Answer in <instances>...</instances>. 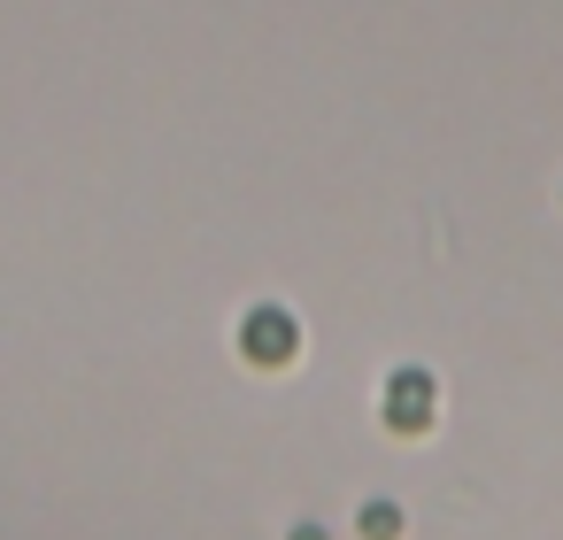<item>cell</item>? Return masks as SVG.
Here are the masks:
<instances>
[{"label":"cell","instance_id":"cell-1","mask_svg":"<svg viewBox=\"0 0 563 540\" xmlns=\"http://www.w3.org/2000/svg\"><path fill=\"white\" fill-rule=\"evenodd\" d=\"M240 355H247L255 371H286V363L301 355V324H294V309L255 301V309L240 317Z\"/></svg>","mask_w":563,"mask_h":540},{"label":"cell","instance_id":"cell-2","mask_svg":"<svg viewBox=\"0 0 563 540\" xmlns=\"http://www.w3.org/2000/svg\"><path fill=\"white\" fill-rule=\"evenodd\" d=\"M378 409H386V425H394V432H432V409H440V386H432V371L401 363V371L386 378Z\"/></svg>","mask_w":563,"mask_h":540},{"label":"cell","instance_id":"cell-3","mask_svg":"<svg viewBox=\"0 0 563 540\" xmlns=\"http://www.w3.org/2000/svg\"><path fill=\"white\" fill-rule=\"evenodd\" d=\"M363 540H401V502H363Z\"/></svg>","mask_w":563,"mask_h":540},{"label":"cell","instance_id":"cell-4","mask_svg":"<svg viewBox=\"0 0 563 540\" xmlns=\"http://www.w3.org/2000/svg\"><path fill=\"white\" fill-rule=\"evenodd\" d=\"M294 540H324V525H294Z\"/></svg>","mask_w":563,"mask_h":540}]
</instances>
